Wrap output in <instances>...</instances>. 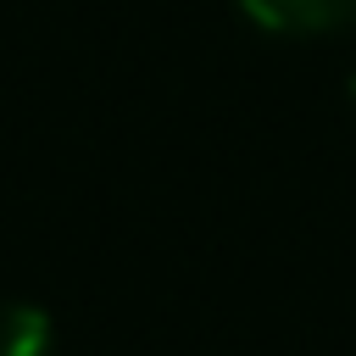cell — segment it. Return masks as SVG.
<instances>
[{
    "label": "cell",
    "mask_w": 356,
    "mask_h": 356,
    "mask_svg": "<svg viewBox=\"0 0 356 356\" xmlns=\"http://www.w3.org/2000/svg\"><path fill=\"white\" fill-rule=\"evenodd\" d=\"M239 11L267 33H334L356 22V0H239Z\"/></svg>",
    "instance_id": "1"
},
{
    "label": "cell",
    "mask_w": 356,
    "mask_h": 356,
    "mask_svg": "<svg viewBox=\"0 0 356 356\" xmlns=\"http://www.w3.org/2000/svg\"><path fill=\"white\" fill-rule=\"evenodd\" d=\"M50 317L28 300H6L0 306V356H50Z\"/></svg>",
    "instance_id": "2"
},
{
    "label": "cell",
    "mask_w": 356,
    "mask_h": 356,
    "mask_svg": "<svg viewBox=\"0 0 356 356\" xmlns=\"http://www.w3.org/2000/svg\"><path fill=\"white\" fill-rule=\"evenodd\" d=\"M350 95H356V78H350Z\"/></svg>",
    "instance_id": "3"
}]
</instances>
